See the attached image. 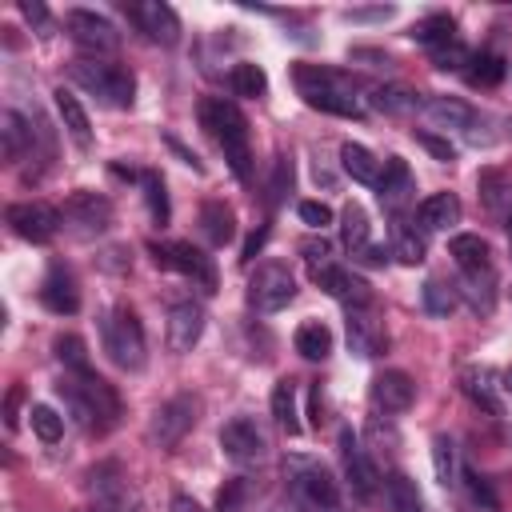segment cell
<instances>
[{"label":"cell","mask_w":512,"mask_h":512,"mask_svg":"<svg viewBox=\"0 0 512 512\" xmlns=\"http://www.w3.org/2000/svg\"><path fill=\"white\" fill-rule=\"evenodd\" d=\"M60 388V396H64V404L72 408V416L88 428V432H108V428H116L120 424V396H116V388L104 380V376H96L92 368L88 372H72V380H64V384H56Z\"/></svg>","instance_id":"1"},{"label":"cell","mask_w":512,"mask_h":512,"mask_svg":"<svg viewBox=\"0 0 512 512\" xmlns=\"http://www.w3.org/2000/svg\"><path fill=\"white\" fill-rule=\"evenodd\" d=\"M200 128L220 144L228 168L236 180L252 176V152H248V120L232 100H200Z\"/></svg>","instance_id":"2"},{"label":"cell","mask_w":512,"mask_h":512,"mask_svg":"<svg viewBox=\"0 0 512 512\" xmlns=\"http://www.w3.org/2000/svg\"><path fill=\"white\" fill-rule=\"evenodd\" d=\"M292 80H296V92L304 96L308 108H320V112H332V116H352V120L364 116V104L356 100L348 76H340L332 68H320V64H296Z\"/></svg>","instance_id":"3"},{"label":"cell","mask_w":512,"mask_h":512,"mask_svg":"<svg viewBox=\"0 0 512 512\" xmlns=\"http://www.w3.org/2000/svg\"><path fill=\"white\" fill-rule=\"evenodd\" d=\"M100 336H104V352L112 356V364H120L124 372H140L144 368V360H148L144 324L128 304H116V308L104 312Z\"/></svg>","instance_id":"4"},{"label":"cell","mask_w":512,"mask_h":512,"mask_svg":"<svg viewBox=\"0 0 512 512\" xmlns=\"http://www.w3.org/2000/svg\"><path fill=\"white\" fill-rule=\"evenodd\" d=\"M68 76H72V84H80L108 108H132V100H136V76L120 64L76 60V64H68Z\"/></svg>","instance_id":"5"},{"label":"cell","mask_w":512,"mask_h":512,"mask_svg":"<svg viewBox=\"0 0 512 512\" xmlns=\"http://www.w3.org/2000/svg\"><path fill=\"white\" fill-rule=\"evenodd\" d=\"M148 256H152V264L156 268H168V272H180V276H188L196 288H204V292H216V264H212V256L204 252V248H196V244H188V240H172V244H148Z\"/></svg>","instance_id":"6"},{"label":"cell","mask_w":512,"mask_h":512,"mask_svg":"<svg viewBox=\"0 0 512 512\" xmlns=\"http://www.w3.org/2000/svg\"><path fill=\"white\" fill-rule=\"evenodd\" d=\"M196 412H200V400H196V396H188V392H180V396L164 400V404L152 412V420H148V440H152V444H160V448H176V444L192 432Z\"/></svg>","instance_id":"7"},{"label":"cell","mask_w":512,"mask_h":512,"mask_svg":"<svg viewBox=\"0 0 512 512\" xmlns=\"http://www.w3.org/2000/svg\"><path fill=\"white\" fill-rule=\"evenodd\" d=\"M292 296H296V280H292V272H288L284 264H276V260L260 264V268L248 276V304H252L256 312H280V308L292 304Z\"/></svg>","instance_id":"8"},{"label":"cell","mask_w":512,"mask_h":512,"mask_svg":"<svg viewBox=\"0 0 512 512\" xmlns=\"http://www.w3.org/2000/svg\"><path fill=\"white\" fill-rule=\"evenodd\" d=\"M64 28H68L72 44L84 48V52H92V56H112V52L120 48V32H116V24L104 20L100 12L72 8V12L64 16Z\"/></svg>","instance_id":"9"},{"label":"cell","mask_w":512,"mask_h":512,"mask_svg":"<svg viewBox=\"0 0 512 512\" xmlns=\"http://www.w3.org/2000/svg\"><path fill=\"white\" fill-rule=\"evenodd\" d=\"M4 220H8L12 232H16L20 240H28V244H48V240L60 232V224H64L60 208H52V204H44V200H20V204H8Z\"/></svg>","instance_id":"10"},{"label":"cell","mask_w":512,"mask_h":512,"mask_svg":"<svg viewBox=\"0 0 512 512\" xmlns=\"http://www.w3.org/2000/svg\"><path fill=\"white\" fill-rule=\"evenodd\" d=\"M312 284L324 288L332 300H340V304H348V308H368V304H372V288H368V280L356 276L352 268L332 264V260L320 264V268H312Z\"/></svg>","instance_id":"11"},{"label":"cell","mask_w":512,"mask_h":512,"mask_svg":"<svg viewBox=\"0 0 512 512\" xmlns=\"http://www.w3.org/2000/svg\"><path fill=\"white\" fill-rule=\"evenodd\" d=\"M60 216H64L80 236H92V232H104V228L112 224V204H108V196L80 188V192H72V196L64 200Z\"/></svg>","instance_id":"12"},{"label":"cell","mask_w":512,"mask_h":512,"mask_svg":"<svg viewBox=\"0 0 512 512\" xmlns=\"http://www.w3.org/2000/svg\"><path fill=\"white\" fill-rule=\"evenodd\" d=\"M340 460H344V476H348L352 492H356L360 500H372V496H376V484H380V472H376L372 456L364 452V444L352 436V428L340 432Z\"/></svg>","instance_id":"13"},{"label":"cell","mask_w":512,"mask_h":512,"mask_svg":"<svg viewBox=\"0 0 512 512\" xmlns=\"http://www.w3.org/2000/svg\"><path fill=\"white\" fill-rule=\"evenodd\" d=\"M344 336H348V352H356L360 360H372V356H380L388 348V332L368 308H348Z\"/></svg>","instance_id":"14"},{"label":"cell","mask_w":512,"mask_h":512,"mask_svg":"<svg viewBox=\"0 0 512 512\" xmlns=\"http://www.w3.org/2000/svg\"><path fill=\"white\" fill-rule=\"evenodd\" d=\"M288 468H292V480H296V488H300V496H304L308 504H316V508H324V512L340 508V488H336V480H332L328 468H320V464H312V460H292Z\"/></svg>","instance_id":"15"},{"label":"cell","mask_w":512,"mask_h":512,"mask_svg":"<svg viewBox=\"0 0 512 512\" xmlns=\"http://www.w3.org/2000/svg\"><path fill=\"white\" fill-rule=\"evenodd\" d=\"M368 392H372V404H376L380 412H388V416L408 412L412 400H416V384H412V376L400 372V368H384V372H376Z\"/></svg>","instance_id":"16"},{"label":"cell","mask_w":512,"mask_h":512,"mask_svg":"<svg viewBox=\"0 0 512 512\" xmlns=\"http://www.w3.org/2000/svg\"><path fill=\"white\" fill-rule=\"evenodd\" d=\"M40 304H44L48 312H56V316H72V312L80 308L76 276H72L60 260L48 264V272H44V280H40Z\"/></svg>","instance_id":"17"},{"label":"cell","mask_w":512,"mask_h":512,"mask_svg":"<svg viewBox=\"0 0 512 512\" xmlns=\"http://www.w3.org/2000/svg\"><path fill=\"white\" fill-rule=\"evenodd\" d=\"M220 448H224V456L248 464V460H260V456H264L268 440H264V432L256 428V420L236 416V420H228V424L220 428Z\"/></svg>","instance_id":"18"},{"label":"cell","mask_w":512,"mask_h":512,"mask_svg":"<svg viewBox=\"0 0 512 512\" xmlns=\"http://www.w3.org/2000/svg\"><path fill=\"white\" fill-rule=\"evenodd\" d=\"M204 336V308L196 300H180L168 308V348L172 352H192Z\"/></svg>","instance_id":"19"},{"label":"cell","mask_w":512,"mask_h":512,"mask_svg":"<svg viewBox=\"0 0 512 512\" xmlns=\"http://www.w3.org/2000/svg\"><path fill=\"white\" fill-rule=\"evenodd\" d=\"M128 12H132V20L148 32V40H156V44H164V48H172V44L180 40V16H176L172 4L148 0V4H132Z\"/></svg>","instance_id":"20"},{"label":"cell","mask_w":512,"mask_h":512,"mask_svg":"<svg viewBox=\"0 0 512 512\" xmlns=\"http://www.w3.org/2000/svg\"><path fill=\"white\" fill-rule=\"evenodd\" d=\"M460 388H464V396H468L480 412L504 416V400H500V384H496V372H492V368H484V364L464 368V372H460Z\"/></svg>","instance_id":"21"},{"label":"cell","mask_w":512,"mask_h":512,"mask_svg":"<svg viewBox=\"0 0 512 512\" xmlns=\"http://www.w3.org/2000/svg\"><path fill=\"white\" fill-rule=\"evenodd\" d=\"M456 296H460L476 316H492V308H496V272H492V264H488V268L460 272Z\"/></svg>","instance_id":"22"},{"label":"cell","mask_w":512,"mask_h":512,"mask_svg":"<svg viewBox=\"0 0 512 512\" xmlns=\"http://www.w3.org/2000/svg\"><path fill=\"white\" fill-rule=\"evenodd\" d=\"M52 96H56V112H60L64 132L72 136V144H76L80 152H88V148H92V120H88L84 104H80L72 92H64V88H56Z\"/></svg>","instance_id":"23"},{"label":"cell","mask_w":512,"mask_h":512,"mask_svg":"<svg viewBox=\"0 0 512 512\" xmlns=\"http://www.w3.org/2000/svg\"><path fill=\"white\" fill-rule=\"evenodd\" d=\"M424 116L436 124V128H472L476 124V108L472 104H464V100H456V96H428L424 104Z\"/></svg>","instance_id":"24"},{"label":"cell","mask_w":512,"mask_h":512,"mask_svg":"<svg viewBox=\"0 0 512 512\" xmlns=\"http://www.w3.org/2000/svg\"><path fill=\"white\" fill-rule=\"evenodd\" d=\"M376 188H380V204L396 212V208L412 196L416 180H412V172H408V164H404L400 156H388V160H384V176H380V184H376Z\"/></svg>","instance_id":"25"},{"label":"cell","mask_w":512,"mask_h":512,"mask_svg":"<svg viewBox=\"0 0 512 512\" xmlns=\"http://www.w3.org/2000/svg\"><path fill=\"white\" fill-rule=\"evenodd\" d=\"M416 220H420V228H428V232H444V228L460 224V200H456L452 192H432L428 200H420Z\"/></svg>","instance_id":"26"},{"label":"cell","mask_w":512,"mask_h":512,"mask_svg":"<svg viewBox=\"0 0 512 512\" xmlns=\"http://www.w3.org/2000/svg\"><path fill=\"white\" fill-rule=\"evenodd\" d=\"M200 232H204V240L212 248H224L236 236V212L224 200H204V208H200Z\"/></svg>","instance_id":"27"},{"label":"cell","mask_w":512,"mask_h":512,"mask_svg":"<svg viewBox=\"0 0 512 512\" xmlns=\"http://www.w3.org/2000/svg\"><path fill=\"white\" fill-rule=\"evenodd\" d=\"M0 140H4V160L8 164L24 160V152L32 148V128H28V120L16 108H4L0 112Z\"/></svg>","instance_id":"28"},{"label":"cell","mask_w":512,"mask_h":512,"mask_svg":"<svg viewBox=\"0 0 512 512\" xmlns=\"http://www.w3.org/2000/svg\"><path fill=\"white\" fill-rule=\"evenodd\" d=\"M340 236H344V248L352 256H364L372 248V240H368V212L356 200L344 204V212H340Z\"/></svg>","instance_id":"29"},{"label":"cell","mask_w":512,"mask_h":512,"mask_svg":"<svg viewBox=\"0 0 512 512\" xmlns=\"http://www.w3.org/2000/svg\"><path fill=\"white\" fill-rule=\"evenodd\" d=\"M448 256L460 264V272H472V268H488V240L476 236V232H460L448 240Z\"/></svg>","instance_id":"30"},{"label":"cell","mask_w":512,"mask_h":512,"mask_svg":"<svg viewBox=\"0 0 512 512\" xmlns=\"http://www.w3.org/2000/svg\"><path fill=\"white\" fill-rule=\"evenodd\" d=\"M340 164H344V172L352 176V180H360V184H380V160L364 148V144H340Z\"/></svg>","instance_id":"31"},{"label":"cell","mask_w":512,"mask_h":512,"mask_svg":"<svg viewBox=\"0 0 512 512\" xmlns=\"http://www.w3.org/2000/svg\"><path fill=\"white\" fill-rule=\"evenodd\" d=\"M292 344H296V352H300L304 360H324V356L332 352V332H328V324L308 320V324H300V328H296Z\"/></svg>","instance_id":"32"},{"label":"cell","mask_w":512,"mask_h":512,"mask_svg":"<svg viewBox=\"0 0 512 512\" xmlns=\"http://www.w3.org/2000/svg\"><path fill=\"white\" fill-rule=\"evenodd\" d=\"M392 256H396L400 264H408V268L424 264V256H428V240H424V232H416L412 224L396 220V240H392Z\"/></svg>","instance_id":"33"},{"label":"cell","mask_w":512,"mask_h":512,"mask_svg":"<svg viewBox=\"0 0 512 512\" xmlns=\"http://www.w3.org/2000/svg\"><path fill=\"white\" fill-rule=\"evenodd\" d=\"M272 416H276V424L288 436L300 432V408H296V384L292 380H276V388H272Z\"/></svg>","instance_id":"34"},{"label":"cell","mask_w":512,"mask_h":512,"mask_svg":"<svg viewBox=\"0 0 512 512\" xmlns=\"http://www.w3.org/2000/svg\"><path fill=\"white\" fill-rule=\"evenodd\" d=\"M452 32H456V20H452L448 12H432V16H424V20H416V24L408 28V36H412V40H420V44H428V48L456 40Z\"/></svg>","instance_id":"35"},{"label":"cell","mask_w":512,"mask_h":512,"mask_svg":"<svg viewBox=\"0 0 512 512\" xmlns=\"http://www.w3.org/2000/svg\"><path fill=\"white\" fill-rule=\"evenodd\" d=\"M384 492H388L392 512H424V500H420V492H416V480H412V476H404V472H388Z\"/></svg>","instance_id":"36"},{"label":"cell","mask_w":512,"mask_h":512,"mask_svg":"<svg viewBox=\"0 0 512 512\" xmlns=\"http://www.w3.org/2000/svg\"><path fill=\"white\" fill-rule=\"evenodd\" d=\"M232 92H236V96H248V100H260V96L268 92L264 68L252 64V60H240V64L232 68Z\"/></svg>","instance_id":"37"},{"label":"cell","mask_w":512,"mask_h":512,"mask_svg":"<svg viewBox=\"0 0 512 512\" xmlns=\"http://www.w3.org/2000/svg\"><path fill=\"white\" fill-rule=\"evenodd\" d=\"M140 188H144V204H148V216H152V224H168V192H164V180H160V172H152V168H144L140 172Z\"/></svg>","instance_id":"38"},{"label":"cell","mask_w":512,"mask_h":512,"mask_svg":"<svg viewBox=\"0 0 512 512\" xmlns=\"http://www.w3.org/2000/svg\"><path fill=\"white\" fill-rule=\"evenodd\" d=\"M420 300H424V312H428V316H452L460 296H456L452 284H444V280H428V284L420 288Z\"/></svg>","instance_id":"39"},{"label":"cell","mask_w":512,"mask_h":512,"mask_svg":"<svg viewBox=\"0 0 512 512\" xmlns=\"http://www.w3.org/2000/svg\"><path fill=\"white\" fill-rule=\"evenodd\" d=\"M52 352H56V360H60L64 368H72V372H88V344H84L80 336H72V332L56 336V340H52Z\"/></svg>","instance_id":"40"},{"label":"cell","mask_w":512,"mask_h":512,"mask_svg":"<svg viewBox=\"0 0 512 512\" xmlns=\"http://www.w3.org/2000/svg\"><path fill=\"white\" fill-rule=\"evenodd\" d=\"M468 80H472V84H480V88L500 84V80H504V56H500V52H480V56H472Z\"/></svg>","instance_id":"41"},{"label":"cell","mask_w":512,"mask_h":512,"mask_svg":"<svg viewBox=\"0 0 512 512\" xmlns=\"http://www.w3.org/2000/svg\"><path fill=\"white\" fill-rule=\"evenodd\" d=\"M372 108L380 112H412L416 108V92L400 88V84H384V88H372Z\"/></svg>","instance_id":"42"},{"label":"cell","mask_w":512,"mask_h":512,"mask_svg":"<svg viewBox=\"0 0 512 512\" xmlns=\"http://www.w3.org/2000/svg\"><path fill=\"white\" fill-rule=\"evenodd\" d=\"M32 432L44 440V444H56L64 436V416L52 408V404H32Z\"/></svg>","instance_id":"43"},{"label":"cell","mask_w":512,"mask_h":512,"mask_svg":"<svg viewBox=\"0 0 512 512\" xmlns=\"http://www.w3.org/2000/svg\"><path fill=\"white\" fill-rule=\"evenodd\" d=\"M432 472L444 488L456 484V444L448 436H432Z\"/></svg>","instance_id":"44"},{"label":"cell","mask_w":512,"mask_h":512,"mask_svg":"<svg viewBox=\"0 0 512 512\" xmlns=\"http://www.w3.org/2000/svg\"><path fill=\"white\" fill-rule=\"evenodd\" d=\"M248 500H252V480L232 476V480H224V488L216 496V512H244Z\"/></svg>","instance_id":"45"},{"label":"cell","mask_w":512,"mask_h":512,"mask_svg":"<svg viewBox=\"0 0 512 512\" xmlns=\"http://www.w3.org/2000/svg\"><path fill=\"white\" fill-rule=\"evenodd\" d=\"M432 68H440V72H460L464 64H472V52L460 44V40H448V44H436L432 52Z\"/></svg>","instance_id":"46"},{"label":"cell","mask_w":512,"mask_h":512,"mask_svg":"<svg viewBox=\"0 0 512 512\" xmlns=\"http://www.w3.org/2000/svg\"><path fill=\"white\" fill-rule=\"evenodd\" d=\"M288 188H292V160H288V156H276L272 180H268V204H280Z\"/></svg>","instance_id":"47"},{"label":"cell","mask_w":512,"mask_h":512,"mask_svg":"<svg viewBox=\"0 0 512 512\" xmlns=\"http://www.w3.org/2000/svg\"><path fill=\"white\" fill-rule=\"evenodd\" d=\"M340 16H344L348 24H380V20H392L396 8H392V4H380V8H344Z\"/></svg>","instance_id":"48"},{"label":"cell","mask_w":512,"mask_h":512,"mask_svg":"<svg viewBox=\"0 0 512 512\" xmlns=\"http://www.w3.org/2000/svg\"><path fill=\"white\" fill-rule=\"evenodd\" d=\"M300 220L308 224V228H324V224H332V208L328 204H320V200H300Z\"/></svg>","instance_id":"49"},{"label":"cell","mask_w":512,"mask_h":512,"mask_svg":"<svg viewBox=\"0 0 512 512\" xmlns=\"http://www.w3.org/2000/svg\"><path fill=\"white\" fill-rule=\"evenodd\" d=\"M20 16H24L28 24H36V28H40V36H48L52 20H48V8H44L40 0H20Z\"/></svg>","instance_id":"50"},{"label":"cell","mask_w":512,"mask_h":512,"mask_svg":"<svg viewBox=\"0 0 512 512\" xmlns=\"http://www.w3.org/2000/svg\"><path fill=\"white\" fill-rule=\"evenodd\" d=\"M416 140H420V144H424V148H428L436 160H444V164H452V160H456V148H452L444 136H432V132H416Z\"/></svg>","instance_id":"51"},{"label":"cell","mask_w":512,"mask_h":512,"mask_svg":"<svg viewBox=\"0 0 512 512\" xmlns=\"http://www.w3.org/2000/svg\"><path fill=\"white\" fill-rule=\"evenodd\" d=\"M20 404H24V384H12L4 396V424L16 432L20 428Z\"/></svg>","instance_id":"52"},{"label":"cell","mask_w":512,"mask_h":512,"mask_svg":"<svg viewBox=\"0 0 512 512\" xmlns=\"http://www.w3.org/2000/svg\"><path fill=\"white\" fill-rule=\"evenodd\" d=\"M300 252H304V260H308L312 268H320V264H328V252H332V248H328V240L320 236V240H304Z\"/></svg>","instance_id":"53"},{"label":"cell","mask_w":512,"mask_h":512,"mask_svg":"<svg viewBox=\"0 0 512 512\" xmlns=\"http://www.w3.org/2000/svg\"><path fill=\"white\" fill-rule=\"evenodd\" d=\"M464 480H468V488H472V496H476V500H484L488 508L496 504V496H492V488L484 484V476H480V472H472V468H468V472H464Z\"/></svg>","instance_id":"54"},{"label":"cell","mask_w":512,"mask_h":512,"mask_svg":"<svg viewBox=\"0 0 512 512\" xmlns=\"http://www.w3.org/2000/svg\"><path fill=\"white\" fill-rule=\"evenodd\" d=\"M368 436H372L376 444L396 448V432H392V424H384V428H380V416H372V420H368Z\"/></svg>","instance_id":"55"},{"label":"cell","mask_w":512,"mask_h":512,"mask_svg":"<svg viewBox=\"0 0 512 512\" xmlns=\"http://www.w3.org/2000/svg\"><path fill=\"white\" fill-rule=\"evenodd\" d=\"M348 60H372V68H388V64H392V60H388L384 52H376V48H352Z\"/></svg>","instance_id":"56"},{"label":"cell","mask_w":512,"mask_h":512,"mask_svg":"<svg viewBox=\"0 0 512 512\" xmlns=\"http://www.w3.org/2000/svg\"><path fill=\"white\" fill-rule=\"evenodd\" d=\"M164 140H168V148H172V152H176V156H180V160H184V164H192V168H196V172H204V164H200V156H196V152H192V148H184V144H180V140H176V136H164Z\"/></svg>","instance_id":"57"},{"label":"cell","mask_w":512,"mask_h":512,"mask_svg":"<svg viewBox=\"0 0 512 512\" xmlns=\"http://www.w3.org/2000/svg\"><path fill=\"white\" fill-rule=\"evenodd\" d=\"M264 240H268V224H260V228L248 236V244H244V260H252V256L264 248Z\"/></svg>","instance_id":"58"},{"label":"cell","mask_w":512,"mask_h":512,"mask_svg":"<svg viewBox=\"0 0 512 512\" xmlns=\"http://www.w3.org/2000/svg\"><path fill=\"white\" fill-rule=\"evenodd\" d=\"M168 512H204L192 496H172V504H168Z\"/></svg>","instance_id":"59"},{"label":"cell","mask_w":512,"mask_h":512,"mask_svg":"<svg viewBox=\"0 0 512 512\" xmlns=\"http://www.w3.org/2000/svg\"><path fill=\"white\" fill-rule=\"evenodd\" d=\"M360 260H364V264H376V268H380V264H384V260H388V252H384V248H376V244H372V248H368V252H364V256H360Z\"/></svg>","instance_id":"60"},{"label":"cell","mask_w":512,"mask_h":512,"mask_svg":"<svg viewBox=\"0 0 512 512\" xmlns=\"http://www.w3.org/2000/svg\"><path fill=\"white\" fill-rule=\"evenodd\" d=\"M320 420H324V416H320V388H312V424L320 428Z\"/></svg>","instance_id":"61"},{"label":"cell","mask_w":512,"mask_h":512,"mask_svg":"<svg viewBox=\"0 0 512 512\" xmlns=\"http://www.w3.org/2000/svg\"><path fill=\"white\" fill-rule=\"evenodd\" d=\"M504 388H508V392H512V368H508V372H504Z\"/></svg>","instance_id":"62"},{"label":"cell","mask_w":512,"mask_h":512,"mask_svg":"<svg viewBox=\"0 0 512 512\" xmlns=\"http://www.w3.org/2000/svg\"><path fill=\"white\" fill-rule=\"evenodd\" d=\"M508 244H512V216H508Z\"/></svg>","instance_id":"63"},{"label":"cell","mask_w":512,"mask_h":512,"mask_svg":"<svg viewBox=\"0 0 512 512\" xmlns=\"http://www.w3.org/2000/svg\"><path fill=\"white\" fill-rule=\"evenodd\" d=\"M276 512H296V508H276Z\"/></svg>","instance_id":"64"}]
</instances>
